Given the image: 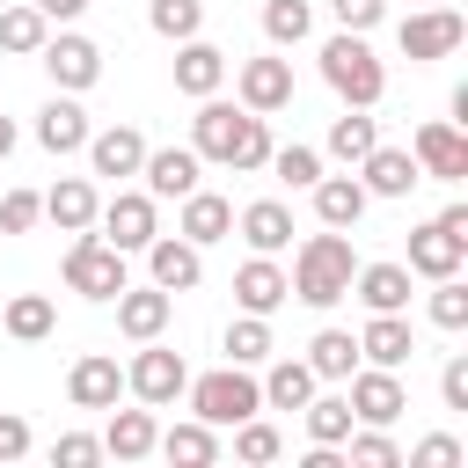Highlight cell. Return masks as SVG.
<instances>
[{
  "label": "cell",
  "instance_id": "cell-1",
  "mask_svg": "<svg viewBox=\"0 0 468 468\" xmlns=\"http://www.w3.org/2000/svg\"><path fill=\"white\" fill-rule=\"evenodd\" d=\"M351 271H358L351 234H344V227H322V234H307V241L292 249L285 285H292V300H300V307H336V300L351 292Z\"/></svg>",
  "mask_w": 468,
  "mask_h": 468
},
{
  "label": "cell",
  "instance_id": "cell-2",
  "mask_svg": "<svg viewBox=\"0 0 468 468\" xmlns=\"http://www.w3.org/2000/svg\"><path fill=\"white\" fill-rule=\"evenodd\" d=\"M322 80L344 95V110H373V102L388 95V66L373 58V44H366L358 29H336V37L322 44Z\"/></svg>",
  "mask_w": 468,
  "mask_h": 468
},
{
  "label": "cell",
  "instance_id": "cell-3",
  "mask_svg": "<svg viewBox=\"0 0 468 468\" xmlns=\"http://www.w3.org/2000/svg\"><path fill=\"white\" fill-rule=\"evenodd\" d=\"M58 278H66V292H80V300H117V292L132 285V278H124V249H110L95 227H80V234H73V249H66Z\"/></svg>",
  "mask_w": 468,
  "mask_h": 468
},
{
  "label": "cell",
  "instance_id": "cell-4",
  "mask_svg": "<svg viewBox=\"0 0 468 468\" xmlns=\"http://www.w3.org/2000/svg\"><path fill=\"white\" fill-rule=\"evenodd\" d=\"M183 395H190V417H205V424H241V417L263 410V388H256L249 366H219V373L190 380Z\"/></svg>",
  "mask_w": 468,
  "mask_h": 468
},
{
  "label": "cell",
  "instance_id": "cell-5",
  "mask_svg": "<svg viewBox=\"0 0 468 468\" xmlns=\"http://www.w3.org/2000/svg\"><path fill=\"white\" fill-rule=\"evenodd\" d=\"M124 388H132L146 410H168V402L190 388V366H183V351H168L161 336H146V344H139V358L124 366Z\"/></svg>",
  "mask_w": 468,
  "mask_h": 468
},
{
  "label": "cell",
  "instance_id": "cell-6",
  "mask_svg": "<svg viewBox=\"0 0 468 468\" xmlns=\"http://www.w3.org/2000/svg\"><path fill=\"white\" fill-rule=\"evenodd\" d=\"M461 37H468V22L453 15V0H439V7H417V15H402V29H395L402 58H417V66H431V58H453V51H461Z\"/></svg>",
  "mask_w": 468,
  "mask_h": 468
},
{
  "label": "cell",
  "instance_id": "cell-7",
  "mask_svg": "<svg viewBox=\"0 0 468 468\" xmlns=\"http://www.w3.org/2000/svg\"><path fill=\"white\" fill-rule=\"evenodd\" d=\"M44 73H51V88H66V95H88L95 80H102V44L95 37H80V29H58V37H44Z\"/></svg>",
  "mask_w": 468,
  "mask_h": 468
},
{
  "label": "cell",
  "instance_id": "cell-8",
  "mask_svg": "<svg viewBox=\"0 0 468 468\" xmlns=\"http://www.w3.org/2000/svg\"><path fill=\"white\" fill-rule=\"evenodd\" d=\"M410 161H417V176H431V183H461V176H468V132H461L453 117H439V124H417V139H410Z\"/></svg>",
  "mask_w": 468,
  "mask_h": 468
},
{
  "label": "cell",
  "instance_id": "cell-9",
  "mask_svg": "<svg viewBox=\"0 0 468 468\" xmlns=\"http://www.w3.org/2000/svg\"><path fill=\"white\" fill-rule=\"evenodd\" d=\"M351 417L358 424H395L402 410H410V388H402V373L395 366H351Z\"/></svg>",
  "mask_w": 468,
  "mask_h": 468
},
{
  "label": "cell",
  "instance_id": "cell-10",
  "mask_svg": "<svg viewBox=\"0 0 468 468\" xmlns=\"http://www.w3.org/2000/svg\"><path fill=\"white\" fill-rule=\"evenodd\" d=\"M95 227H102V241H110V249H124V256H132V249H146V241L161 234V212H154V197H146V190H117V197L95 212Z\"/></svg>",
  "mask_w": 468,
  "mask_h": 468
},
{
  "label": "cell",
  "instance_id": "cell-11",
  "mask_svg": "<svg viewBox=\"0 0 468 468\" xmlns=\"http://www.w3.org/2000/svg\"><path fill=\"white\" fill-rule=\"evenodd\" d=\"M234 95H241V110H256V117L285 110V102H292V58H241Z\"/></svg>",
  "mask_w": 468,
  "mask_h": 468
},
{
  "label": "cell",
  "instance_id": "cell-12",
  "mask_svg": "<svg viewBox=\"0 0 468 468\" xmlns=\"http://www.w3.org/2000/svg\"><path fill=\"white\" fill-rule=\"evenodd\" d=\"M146 278H154L161 292H190V285L205 278V249L183 241V234H154V241H146Z\"/></svg>",
  "mask_w": 468,
  "mask_h": 468
},
{
  "label": "cell",
  "instance_id": "cell-13",
  "mask_svg": "<svg viewBox=\"0 0 468 468\" xmlns=\"http://www.w3.org/2000/svg\"><path fill=\"white\" fill-rule=\"evenodd\" d=\"M197 146H146V161H139V176H146V197L161 205V197H190L197 190Z\"/></svg>",
  "mask_w": 468,
  "mask_h": 468
},
{
  "label": "cell",
  "instance_id": "cell-14",
  "mask_svg": "<svg viewBox=\"0 0 468 468\" xmlns=\"http://www.w3.org/2000/svg\"><path fill=\"white\" fill-rule=\"evenodd\" d=\"M66 395H73V410H117V395H124V366H117L110 351H88V358H73Z\"/></svg>",
  "mask_w": 468,
  "mask_h": 468
},
{
  "label": "cell",
  "instance_id": "cell-15",
  "mask_svg": "<svg viewBox=\"0 0 468 468\" xmlns=\"http://www.w3.org/2000/svg\"><path fill=\"white\" fill-rule=\"evenodd\" d=\"M241 117H249V110H234V102H219V95H197V117H190V146H197V161H219V168H227Z\"/></svg>",
  "mask_w": 468,
  "mask_h": 468
},
{
  "label": "cell",
  "instance_id": "cell-16",
  "mask_svg": "<svg viewBox=\"0 0 468 468\" xmlns=\"http://www.w3.org/2000/svg\"><path fill=\"white\" fill-rule=\"evenodd\" d=\"M461 263H468V241L446 234L439 219H424L410 234V278H461Z\"/></svg>",
  "mask_w": 468,
  "mask_h": 468
},
{
  "label": "cell",
  "instance_id": "cell-17",
  "mask_svg": "<svg viewBox=\"0 0 468 468\" xmlns=\"http://www.w3.org/2000/svg\"><path fill=\"white\" fill-rule=\"evenodd\" d=\"M168 314H176V292H161L154 278H146V285H124V292H117V329H124L132 344L161 336V329H168Z\"/></svg>",
  "mask_w": 468,
  "mask_h": 468
},
{
  "label": "cell",
  "instance_id": "cell-18",
  "mask_svg": "<svg viewBox=\"0 0 468 468\" xmlns=\"http://www.w3.org/2000/svg\"><path fill=\"white\" fill-rule=\"evenodd\" d=\"M176 205H183V219H176V234H183V241L212 249V241H227V234H234V205H227L219 190H205V183H197V190H190V197H176Z\"/></svg>",
  "mask_w": 468,
  "mask_h": 468
},
{
  "label": "cell",
  "instance_id": "cell-19",
  "mask_svg": "<svg viewBox=\"0 0 468 468\" xmlns=\"http://www.w3.org/2000/svg\"><path fill=\"white\" fill-rule=\"evenodd\" d=\"M234 300H241V314H278V307L292 300V285H285L278 256H249V263L234 271Z\"/></svg>",
  "mask_w": 468,
  "mask_h": 468
},
{
  "label": "cell",
  "instance_id": "cell-20",
  "mask_svg": "<svg viewBox=\"0 0 468 468\" xmlns=\"http://www.w3.org/2000/svg\"><path fill=\"white\" fill-rule=\"evenodd\" d=\"M37 146H44V154H80V146H88V110H80L66 88L37 110Z\"/></svg>",
  "mask_w": 468,
  "mask_h": 468
},
{
  "label": "cell",
  "instance_id": "cell-21",
  "mask_svg": "<svg viewBox=\"0 0 468 468\" xmlns=\"http://www.w3.org/2000/svg\"><path fill=\"white\" fill-rule=\"evenodd\" d=\"M139 161H146V139H139L132 124H110V132H88V168H95V176H110V183H124V176H139Z\"/></svg>",
  "mask_w": 468,
  "mask_h": 468
},
{
  "label": "cell",
  "instance_id": "cell-22",
  "mask_svg": "<svg viewBox=\"0 0 468 468\" xmlns=\"http://www.w3.org/2000/svg\"><path fill=\"white\" fill-rule=\"evenodd\" d=\"M358 183H366V197H410L424 176H417L410 146H373V154L358 161Z\"/></svg>",
  "mask_w": 468,
  "mask_h": 468
},
{
  "label": "cell",
  "instance_id": "cell-23",
  "mask_svg": "<svg viewBox=\"0 0 468 468\" xmlns=\"http://www.w3.org/2000/svg\"><path fill=\"white\" fill-rule=\"evenodd\" d=\"M307 190H314V219H322V227H344V234H351V227L366 219V205H373L358 176H314Z\"/></svg>",
  "mask_w": 468,
  "mask_h": 468
},
{
  "label": "cell",
  "instance_id": "cell-24",
  "mask_svg": "<svg viewBox=\"0 0 468 468\" xmlns=\"http://www.w3.org/2000/svg\"><path fill=\"white\" fill-rule=\"evenodd\" d=\"M95 212H102V197H95V183H88V176H58V183L44 190V219H51L58 234L95 227Z\"/></svg>",
  "mask_w": 468,
  "mask_h": 468
},
{
  "label": "cell",
  "instance_id": "cell-25",
  "mask_svg": "<svg viewBox=\"0 0 468 468\" xmlns=\"http://www.w3.org/2000/svg\"><path fill=\"white\" fill-rule=\"evenodd\" d=\"M219 80H227V51L205 44V37H183L176 44V88L183 95H219Z\"/></svg>",
  "mask_w": 468,
  "mask_h": 468
},
{
  "label": "cell",
  "instance_id": "cell-26",
  "mask_svg": "<svg viewBox=\"0 0 468 468\" xmlns=\"http://www.w3.org/2000/svg\"><path fill=\"white\" fill-rule=\"evenodd\" d=\"M351 285H358L366 314H402L410 307V263H358Z\"/></svg>",
  "mask_w": 468,
  "mask_h": 468
},
{
  "label": "cell",
  "instance_id": "cell-27",
  "mask_svg": "<svg viewBox=\"0 0 468 468\" xmlns=\"http://www.w3.org/2000/svg\"><path fill=\"white\" fill-rule=\"evenodd\" d=\"M410 351H417V329L402 314H373L358 329V366H410Z\"/></svg>",
  "mask_w": 468,
  "mask_h": 468
},
{
  "label": "cell",
  "instance_id": "cell-28",
  "mask_svg": "<svg viewBox=\"0 0 468 468\" xmlns=\"http://www.w3.org/2000/svg\"><path fill=\"white\" fill-rule=\"evenodd\" d=\"M154 453H161V461H176V468H212V461H219V424H205V417L168 424V431L154 439Z\"/></svg>",
  "mask_w": 468,
  "mask_h": 468
},
{
  "label": "cell",
  "instance_id": "cell-29",
  "mask_svg": "<svg viewBox=\"0 0 468 468\" xmlns=\"http://www.w3.org/2000/svg\"><path fill=\"white\" fill-rule=\"evenodd\" d=\"M241 241L256 249V256H278V249H292V212L278 205V197H256V205H241Z\"/></svg>",
  "mask_w": 468,
  "mask_h": 468
},
{
  "label": "cell",
  "instance_id": "cell-30",
  "mask_svg": "<svg viewBox=\"0 0 468 468\" xmlns=\"http://www.w3.org/2000/svg\"><path fill=\"white\" fill-rule=\"evenodd\" d=\"M154 439H161L154 410H117V417H110V431H102V453H110V461H146V453H154Z\"/></svg>",
  "mask_w": 468,
  "mask_h": 468
},
{
  "label": "cell",
  "instance_id": "cell-31",
  "mask_svg": "<svg viewBox=\"0 0 468 468\" xmlns=\"http://www.w3.org/2000/svg\"><path fill=\"white\" fill-rule=\"evenodd\" d=\"M0 329H7L15 344H44V336L58 329V307H51L44 292H15V300L0 307Z\"/></svg>",
  "mask_w": 468,
  "mask_h": 468
},
{
  "label": "cell",
  "instance_id": "cell-32",
  "mask_svg": "<svg viewBox=\"0 0 468 468\" xmlns=\"http://www.w3.org/2000/svg\"><path fill=\"white\" fill-rule=\"evenodd\" d=\"M256 388H263V410H300V402L314 395V366H307V358H278Z\"/></svg>",
  "mask_w": 468,
  "mask_h": 468
},
{
  "label": "cell",
  "instance_id": "cell-33",
  "mask_svg": "<svg viewBox=\"0 0 468 468\" xmlns=\"http://www.w3.org/2000/svg\"><path fill=\"white\" fill-rule=\"evenodd\" d=\"M300 417H307V446H344V439H351V424H358L344 395H307V402H300Z\"/></svg>",
  "mask_w": 468,
  "mask_h": 468
},
{
  "label": "cell",
  "instance_id": "cell-34",
  "mask_svg": "<svg viewBox=\"0 0 468 468\" xmlns=\"http://www.w3.org/2000/svg\"><path fill=\"white\" fill-rule=\"evenodd\" d=\"M44 37H51V22L37 15V0H15V7H0V51H15V58H37V51H44Z\"/></svg>",
  "mask_w": 468,
  "mask_h": 468
},
{
  "label": "cell",
  "instance_id": "cell-35",
  "mask_svg": "<svg viewBox=\"0 0 468 468\" xmlns=\"http://www.w3.org/2000/svg\"><path fill=\"white\" fill-rule=\"evenodd\" d=\"M380 146V124L366 117V110H344L336 124H329V161H344V168H358L366 154Z\"/></svg>",
  "mask_w": 468,
  "mask_h": 468
},
{
  "label": "cell",
  "instance_id": "cell-36",
  "mask_svg": "<svg viewBox=\"0 0 468 468\" xmlns=\"http://www.w3.org/2000/svg\"><path fill=\"white\" fill-rule=\"evenodd\" d=\"M307 366H314V380H351V366H358V336H351V329H314Z\"/></svg>",
  "mask_w": 468,
  "mask_h": 468
},
{
  "label": "cell",
  "instance_id": "cell-37",
  "mask_svg": "<svg viewBox=\"0 0 468 468\" xmlns=\"http://www.w3.org/2000/svg\"><path fill=\"white\" fill-rule=\"evenodd\" d=\"M344 468H402V446L388 439V424H351V439H344Z\"/></svg>",
  "mask_w": 468,
  "mask_h": 468
},
{
  "label": "cell",
  "instance_id": "cell-38",
  "mask_svg": "<svg viewBox=\"0 0 468 468\" xmlns=\"http://www.w3.org/2000/svg\"><path fill=\"white\" fill-rule=\"evenodd\" d=\"M271 358V314H234L227 322V366H263Z\"/></svg>",
  "mask_w": 468,
  "mask_h": 468
},
{
  "label": "cell",
  "instance_id": "cell-39",
  "mask_svg": "<svg viewBox=\"0 0 468 468\" xmlns=\"http://www.w3.org/2000/svg\"><path fill=\"white\" fill-rule=\"evenodd\" d=\"M307 29H314V7H307V0H263V37H271L278 51L307 44Z\"/></svg>",
  "mask_w": 468,
  "mask_h": 468
},
{
  "label": "cell",
  "instance_id": "cell-40",
  "mask_svg": "<svg viewBox=\"0 0 468 468\" xmlns=\"http://www.w3.org/2000/svg\"><path fill=\"white\" fill-rule=\"evenodd\" d=\"M263 161H271V117H256V110H249V117H241V132H234L227 168H234V176H256Z\"/></svg>",
  "mask_w": 468,
  "mask_h": 468
},
{
  "label": "cell",
  "instance_id": "cell-41",
  "mask_svg": "<svg viewBox=\"0 0 468 468\" xmlns=\"http://www.w3.org/2000/svg\"><path fill=\"white\" fill-rule=\"evenodd\" d=\"M146 22H154V37L183 44V37H197V29H205V0H154V7H146Z\"/></svg>",
  "mask_w": 468,
  "mask_h": 468
},
{
  "label": "cell",
  "instance_id": "cell-42",
  "mask_svg": "<svg viewBox=\"0 0 468 468\" xmlns=\"http://www.w3.org/2000/svg\"><path fill=\"white\" fill-rule=\"evenodd\" d=\"M278 453H285L278 424H263V417H241V424H234V461H256V468H263V461H278Z\"/></svg>",
  "mask_w": 468,
  "mask_h": 468
},
{
  "label": "cell",
  "instance_id": "cell-43",
  "mask_svg": "<svg viewBox=\"0 0 468 468\" xmlns=\"http://www.w3.org/2000/svg\"><path fill=\"white\" fill-rule=\"evenodd\" d=\"M278 183H292V190H307L314 176H322V154L314 146H271V161H263Z\"/></svg>",
  "mask_w": 468,
  "mask_h": 468
},
{
  "label": "cell",
  "instance_id": "cell-44",
  "mask_svg": "<svg viewBox=\"0 0 468 468\" xmlns=\"http://www.w3.org/2000/svg\"><path fill=\"white\" fill-rule=\"evenodd\" d=\"M424 314H431L439 329H468V285H461V278H431V300H424Z\"/></svg>",
  "mask_w": 468,
  "mask_h": 468
},
{
  "label": "cell",
  "instance_id": "cell-45",
  "mask_svg": "<svg viewBox=\"0 0 468 468\" xmlns=\"http://www.w3.org/2000/svg\"><path fill=\"white\" fill-rule=\"evenodd\" d=\"M37 219H44V197L37 190H7L0 197V234H29Z\"/></svg>",
  "mask_w": 468,
  "mask_h": 468
},
{
  "label": "cell",
  "instance_id": "cell-46",
  "mask_svg": "<svg viewBox=\"0 0 468 468\" xmlns=\"http://www.w3.org/2000/svg\"><path fill=\"white\" fill-rule=\"evenodd\" d=\"M51 461H58V468H95V461H102V439H88V431H58V439H51Z\"/></svg>",
  "mask_w": 468,
  "mask_h": 468
},
{
  "label": "cell",
  "instance_id": "cell-47",
  "mask_svg": "<svg viewBox=\"0 0 468 468\" xmlns=\"http://www.w3.org/2000/svg\"><path fill=\"white\" fill-rule=\"evenodd\" d=\"M410 468H461V439H453V431L417 439V446H410Z\"/></svg>",
  "mask_w": 468,
  "mask_h": 468
},
{
  "label": "cell",
  "instance_id": "cell-48",
  "mask_svg": "<svg viewBox=\"0 0 468 468\" xmlns=\"http://www.w3.org/2000/svg\"><path fill=\"white\" fill-rule=\"evenodd\" d=\"M329 7H336V22H344V29H358V37L388 15V0H329Z\"/></svg>",
  "mask_w": 468,
  "mask_h": 468
},
{
  "label": "cell",
  "instance_id": "cell-49",
  "mask_svg": "<svg viewBox=\"0 0 468 468\" xmlns=\"http://www.w3.org/2000/svg\"><path fill=\"white\" fill-rule=\"evenodd\" d=\"M439 395H446V410H468V358H461V351L446 358V373H439Z\"/></svg>",
  "mask_w": 468,
  "mask_h": 468
},
{
  "label": "cell",
  "instance_id": "cell-50",
  "mask_svg": "<svg viewBox=\"0 0 468 468\" xmlns=\"http://www.w3.org/2000/svg\"><path fill=\"white\" fill-rule=\"evenodd\" d=\"M22 453H29V424L15 410H0V461H22Z\"/></svg>",
  "mask_w": 468,
  "mask_h": 468
},
{
  "label": "cell",
  "instance_id": "cell-51",
  "mask_svg": "<svg viewBox=\"0 0 468 468\" xmlns=\"http://www.w3.org/2000/svg\"><path fill=\"white\" fill-rule=\"evenodd\" d=\"M37 15L44 22H73V15H88V0H37Z\"/></svg>",
  "mask_w": 468,
  "mask_h": 468
},
{
  "label": "cell",
  "instance_id": "cell-52",
  "mask_svg": "<svg viewBox=\"0 0 468 468\" xmlns=\"http://www.w3.org/2000/svg\"><path fill=\"white\" fill-rule=\"evenodd\" d=\"M439 227H446V234H461V241H468V205H446V212H439Z\"/></svg>",
  "mask_w": 468,
  "mask_h": 468
},
{
  "label": "cell",
  "instance_id": "cell-53",
  "mask_svg": "<svg viewBox=\"0 0 468 468\" xmlns=\"http://www.w3.org/2000/svg\"><path fill=\"white\" fill-rule=\"evenodd\" d=\"M15 139H22V132H15V117H0V161L15 154Z\"/></svg>",
  "mask_w": 468,
  "mask_h": 468
},
{
  "label": "cell",
  "instance_id": "cell-54",
  "mask_svg": "<svg viewBox=\"0 0 468 468\" xmlns=\"http://www.w3.org/2000/svg\"><path fill=\"white\" fill-rule=\"evenodd\" d=\"M424 7H439V0H424Z\"/></svg>",
  "mask_w": 468,
  "mask_h": 468
}]
</instances>
